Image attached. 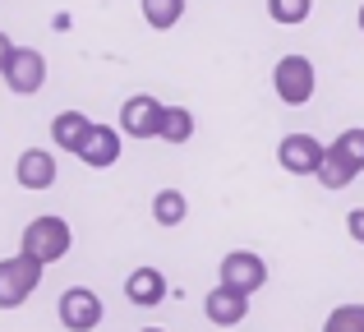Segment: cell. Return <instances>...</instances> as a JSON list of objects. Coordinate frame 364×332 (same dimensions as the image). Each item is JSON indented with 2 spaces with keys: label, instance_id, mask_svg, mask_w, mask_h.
<instances>
[{
  "label": "cell",
  "instance_id": "obj_1",
  "mask_svg": "<svg viewBox=\"0 0 364 332\" xmlns=\"http://www.w3.org/2000/svg\"><path fill=\"white\" fill-rule=\"evenodd\" d=\"M70 245H74V231H70V222H65V217H55V213L33 217V222L23 226V254H28V259H37V263L65 259V254H70Z\"/></svg>",
  "mask_w": 364,
  "mask_h": 332
},
{
  "label": "cell",
  "instance_id": "obj_2",
  "mask_svg": "<svg viewBox=\"0 0 364 332\" xmlns=\"http://www.w3.org/2000/svg\"><path fill=\"white\" fill-rule=\"evenodd\" d=\"M272 88L286 107H304L318 88V74H314V60L309 55H282L272 70Z\"/></svg>",
  "mask_w": 364,
  "mask_h": 332
},
{
  "label": "cell",
  "instance_id": "obj_3",
  "mask_svg": "<svg viewBox=\"0 0 364 332\" xmlns=\"http://www.w3.org/2000/svg\"><path fill=\"white\" fill-rule=\"evenodd\" d=\"M42 268L46 263L14 254V259H0V309H18L37 287H42Z\"/></svg>",
  "mask_w": 364,
  "mask_h": 332
},
{
  "label": "cell",
  "instance_id": "obj_4",
  "mask_svg": "<svg viewBox=\"0 0 364 332\" xmlns=\"http://www.w3.org/2000/svg\"><path fill=\"white\" fill-rule=\"evenodd\" d=\"M161 116H166V102H157L152 92H134L120 107V129L129 139H161Z\"/></svg>",
  "mask_w": 364,
  "mask_h": 332
},
{
  "label": "cell",
  "instance_id": "obj_5",
  "mask_svg": "<svg viewBox=\"0 0 364 332\" xmlns=\"http://www.w3.org/2000/svg\"><path fill=\"white\" fill-rule=\"evenodd\" d=\"M5 88L9 92H18V97H33L37 88L46 83V55L37 51V46H18L14 55H9V65H5Z\"/></svg>",
  "mask_w": 364,
  "mask_h": 332
},
{
  "label": "cell",
  "instance_id": "obj_6",
  "mask_svg": "<svg viewBox=\"0 0 364 332\" xmlns=\"http://www.w3.org/2000/svg\"><path fill=\"white\" fill-rule=\"evenodd\" d=\"M222 287H231V291H240V296H254L258 287L267 282V263L258 259L254 250H231L222 259Z\"/></svg>",
  "mask_w": 364,
  "mask_h": 332
},
{
  "label": "cell",
  "instance_id": "obj_7",
  "mask_svg": "<svg viewBox=\"0 0 364 332\" xmlns=\"http://www.w3.org/2000/svg\"><path fill=\"white\" fill-rule=\"evenodd\" d=\"M60 323L65 332H92L102 323V296L88 287H70L60 296Z\"/></svg>",
  "mask_w": 364,
  "mask_h": 332
},
{
  "label": "cell",
  "instance_id": "obj_8",
  "mask_svg": "<svg viewBox=\"0 0 364 332\" xmlns=\"http://www.w3.org/2000/svg\"><path fill=\"white\" fill-rule=\"evenodd\" d=\"M323 157H328V148H323L314 134H286L282 148H277V162L291 171V176H318Z\"/></svg>",
  "mask_w": 364,
  "mask_h": 332
},
{
  "label": "cell",
  "instance_id": "obj_9",
  "mask_svg": "<svg viewBox=\"0 0 364 332\" xmlns=\"http://www.w3.org/2000/svg\"><path fill=\"white\" fill-rule=\"evenodd\" d=\"M203 314H208V323H217V328H235V323H245V314H249V296L217 282L203 296Z\"/></svg>",
  "mask_w": 364,
  "mask_h": 332
},
{
  "label": "cell",
  "instance_id": "obj_10",
  "mask_svg": "<svg viewBox=\"0 0 364 332\" xmlns=\"http://www.w3.org/2000/svg\"><path fill=\"white\" fill-rule=\"evenodd\" d=\"M74 157H79L83 166H92V171L116 166L120 162V134H116V125H92V134L83 139V148Z\"/></svg>",
  "mask_w": 364,
  "mask_h": 332
},
{
  "label": "cell",
  "instance_id": "obj_11",
  "mask_svg": "<svg viewBox=\"0 0 364 332\" xmlns=\"http://www.w3.org/2000/svg\"><path fill=\"white\" fill-rule=\"evenodd\" d=\"M124 296L134 300L139 309H152V305H161L166 300V277H161V268H134L129 277H124Z\"/></svg>",
  "mask_w": 364,
  "mask_h": 332
},
{
  "label": "cell",
  "instance_id": "obj_12",
  "mask_svg": "<svg viewBox=\"0 0 364 332\" xmlns=\"http://www.w3.org/2000/svg\"><path fill=\"white\" fill-rule=\"evenodd\" d=\"M14 176L23 189H51L55 185V157L46 148H28V153H18Z\"/></svg>",
  "mask_w": 364,
  "mask_h": 332
},
{
  "label": "cell",
  "instance_id": "obj_13",
  "mask_svg": "<svg viewBox=\"0 0 364 332\" xmlns=\"http://www.w3.org/2000/svg\"><path fill=\"white\" fill-rule=\"evenodd\" d=\"M88 134H92V120L83 116V111H60V116L51 120V139H55V148H65V153H79Z\"/></svg>",
  "mask_w": 364,
  "mask_h": 332
},
{
  "label": "cell",
  "instance_id": "obj_14",
  "mask_svg": "<svg viewBox=\"0 0 364 332\" xmlns=\"http://www.w3.org/2000/svg\"><path fill=\"white\" fill-rule=\"evenodd\" d=\"M189 217V198L180 189H157L152 194V222L157 226H180Z\"/></svg>",
  "mask_w": 364,
  "mask_h": 332
},
{
  "label": "cell",
  "instance_id": "obj_15",
  "mask_svg": "<svg viewBox=\"0 0 364 332\" xmlns=\"http://www.w3.org/2000/svg\"><path fill=\"white\" fill-rule=\"evenodd\" d=\"M355 176H360V171H355V166L346 162V157L337 153V148L328 144V157H323V166H318V185H328V189H346Z\"/></svg>",
  "mask_w": 364,
  "mask_h": 332
},
{
  "label": "cell",
  "instance_id": "obj_16",
  "mask_svg": "<svg viewBox=\"0 0 364 332\" xmlns=\"http://www.w3.org/2000/svg\"><path fill=\"white\" fill-rule=\"evenodd\" d=\"M143 18L152 28H176L185 18V0H143Z\"/></svg>",
  "mask_w": 364,
  "mask_h": 332
},
{
  "label": "cell",
  "instance_id": "obj_17",
  "mask_svg": "<svg viewBox=\"0 0 364 332\" xmlns=\"http://www.w3.org/2000/svg\"><path fill=\"white\" fill-rule=\"evenodd\" d=\"M189 134H194V116H189L185 107H166V116H161V139H166V144H189Z\"/></svg>",
  "mask_w": 364,
  "mask_h": 332
},
{
  "label": "cell",
  "instance_id": "obj_18",
  "mask_svg": "<svg viewBox=\"0 0 364 332\" xmlns=\"http://www.w3.org/2000/svg\"><path fill=\"white\" fill-rule=\"evenodd\" d=\"M314 9V0H267V14H272V23H304Z\"/></svg>",
  "mask_w": 364,
  "mask_h": 332
},
{
  "label": "cell",
  "instance_id": "obj_19",
  "mask_svg": "<svg viewBox=\"0 0 364 332\" xmlns=\"http://www.w3.org/2000/svg\"><path fill=\"white\" fill-rule=\"evenodd\" d=\"M323 332H364V305H337L328 314Z\"/></svg>",
  "mask_w": 364,
  "mask_h": 332
},
{
  "label": "cell",
  "instance_id": "obj_20",
  "mask_svg": "<svg viewBox=\"0 0 364 332\" xmlns=\"http://www.w3.org/2000/svg\"><path fill=\"white\" fill-rule=\"evenodd\" d=\"M332 148H337V153L346 157V162L355 166V171H364V129H341Z\"/></svg>",
  "mask_w": 364,
  "mask_h": 332
},
{
  "label": "cell",
  "instance_id": "obj_21",
  "mask_svg": "<svg viewBox=\"0 0 364 332\" xmlns=\"http://www.w3.org/2000/svg\"><path fill=\"white\" fill-rule=\"evenodd\" d=\"M346 231H350V240H360V245H364V208H355V213L346 217Z\"/></svg>",
  "mask_w": 364,
  "mask_h": 332
},
{
  "label": "cell",
  "instance_id": "obj_22",
  "mask_svg": "<svg viewBox=\"0 0 364 332\" xmlns=\"http://www.w3.org/2000/svg\"><path fill=\"white\" fill-rule=\"evenodd\" d=\"M14 51H18V46H14V42H9V37H5V33H0V74H5V65H9V55H14Z\"/></svg>",
  "mask_w": 364,
  "mask_h": 332
},
{
  "label": "cell",
  "instance_id": "obj_23",
  "mask_svg": "<svg viewBox=\"0 0 364 332\" xmlns=\"http://www.w3.org/2000/svg\"><path fill=\"white\" fill-rule=\"evenodd\" d=\"M355 23H360V33H364V0H360V14H355Z\"/></svg>",
  "mask_w": 364,
  "mask_h": 332
},
{
  "label": "cell",
  "instance_id": "obj_24",
  "mask_svg": "<svg viewBox=\"0 0 364 332\" xmlns=\"http://www.w3.org/2000/svg\"><path fill=\"white\" fill-rule=\"evenodd\" d=\"M143 332H161V328H143Z\"/></svg>",
  "mask_w": 364,
  "mask_h": 332
}]
</instances>
